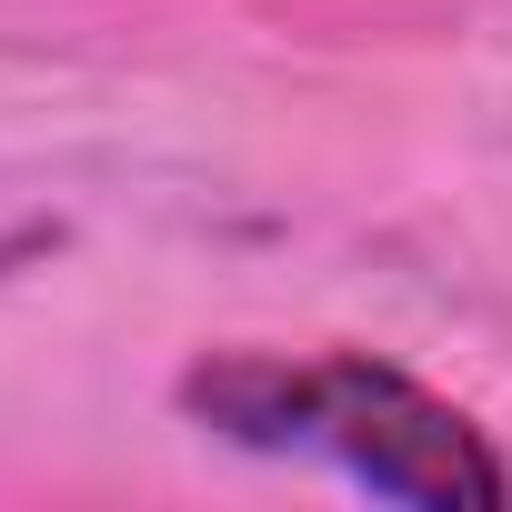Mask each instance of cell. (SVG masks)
I'll use <instances>...</instances> for the list:
<instances>
[{"label": "cell", "instance_id": "1", "mask_svg": "<svg viewBox=\"0 0 512 512\" xmlns=\"http://www.w3.org/2000/svg\"><path fill=\"white\" fill-rule=\"evenodd\" d=\"M181 412L231 452L332 462L362 492L412 512L512 502V462L492 452V432L382 352H201L181 372Z\"/></svg>", "mask_w": 512, "mask_h": 512}]
</instances>
